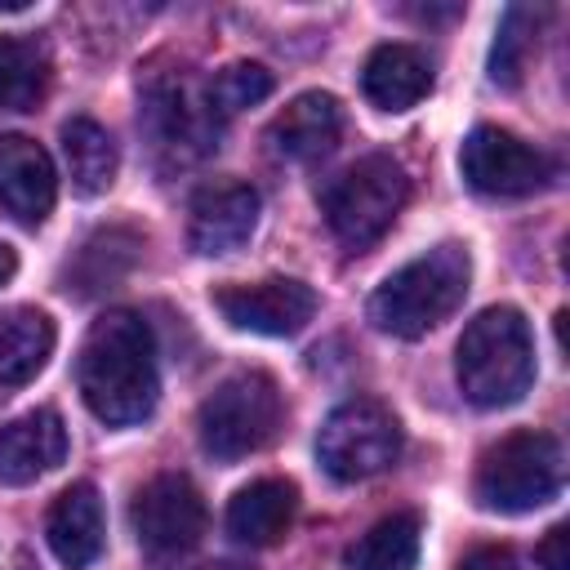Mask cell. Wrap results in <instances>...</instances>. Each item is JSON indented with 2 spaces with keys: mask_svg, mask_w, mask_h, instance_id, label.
I'll return each instance as SVG.
<instances>
[{
  "mask_svg": "<svg viewBox=\"0 0 570 570\" xmlns=\"http://www.w3.org/2000/svg\"><path fill=\"white\" fill-rule=\"evenodd\" d=\"M76 387L98 423L107 428L142 423L160 396L151 325L125 307L98 316L76 356Z\"/></svg>",
  "mask_w": 570,
  "mask_h": 570,
  "instance_id": "6da1fadb",
  "label": "cell"
},
{
  "mask_svg": "<svg viewBox=\"0 0 570 570\" xmlns=\"http://www.w3.org/2000/svg\"><path fill=\"white\" fill-rule=\"evenodd\" d=\"M472 281V254L459 240H441L396 267L374 294H370V321L374 330L392 338H419L436 330L463 298Z\"/></svg>",
  "mask_w": 570,
  "mask_h": 570,
  "instance_id": "7a4b0ae2",
  "label": "cell"
},
{
  "mask_svg": "<svg viewBox=\"0 0 570 570\" xmlns=\"http://www.w3.org/2000/svg\"><path fill=\"white\" fill-rule=\"evenodd\" d=\"M454 374L472 405H517L534 383V338L525 316L508 303L476 312L454 347Z\"/></svg>",
  "mask_w": 570,
  "mask_h": 570,
  "instance_id": "3957f363",
  "label": "cell"
},
{
  "mask_svg": "<svg viewBox=\"0 0 570 570\" xmlns=\"http://www.w3.org/2000/svg\"><path fill=\"white\" fill-rule=\"evenodd\" d=\"M561 481H566L561 441L539 428H517L481 454L472 490L485 512L521 517V512H534L548 499H557Z\"/></svg>",
  "mask_w": 570,
  "mask_h": 570,
  "instance_id": "277c9868",
  "label": "cell"
},
{
  "mask_svg": "<svg viewBox=\"0 0 570 570\" xmlns=\"http://www.w3.org/2000/svg\"><path fill=\"white\" fill-rule=\"evenodd\" d=\"M285 419V401L272 374L263 370H240L223 379L196 410V432L209 459L236 463L254 450H263Z\"/></svg>",
  "mask_w": 570,
  "mask_h": 570,
  "instance_id": "5b68a950",
  "label": "cell"
},
{
  "mask_svg": "<svg viewBox=\"0 0 570 570\" xmlns=\"http://www.w3.org/2000/svg\"><path fill=\"white\" fill-rule=\"evenodd\" d=\"M410 200V178L401 169V160L374 151L361 156L356 165H347L321 196L325 223L330 232L347 245V249H370L405 209Z\"/></svg>",
  "mask_w": 570,
  "mask_h": 570,
  "instance_id": "8992f818",
  "label": "cell"
},
{
  "mask_svg": "<svg viewBox=\"0 0 570 570\" xmlns=\"http://www.w3.org/2000/svg\"><path fill=\"white\" fill-rule=\"evenodd\" d=\"M316 459L343 485L370 481L401 459V423L383 401H343L316 432Z\"/></svg>",
  "mask_w": 570,
  "mask_h": 570,
  "instance_id": "52a82bcc",
  "label": "cell"
},
{
  "mask_svg": "<svg viewBox=\"0 0 570 570\" xmlns=\"http://www.w3.org/2000/svg\"><path fill=\"white\" fill-rule=\"evenodd\" d=\"M459 169H463L472 191L503 196V200L534 196V191L552 187V178H557V160L548 151L530 147L525 138H517V134H508L499 125H476L463 138Z\"/></svg>",
  "mask_w": 570,
  "mask_h": 570,
  "instance_id": "ba28073f",
  "label": "cell"
},
{
  "mask_svg": "<svg viewBox=\"0 0 570 570\" xmlns=\"http://www.w3.org/2000/svg\"><path fill=\"white\" fill-rule=\"evenodd\" d=\"M142 125L174 160H196L218 142V111L200 80L156 76L142 89Z\"/></svg>",
  "mask_w": 570,
  "mask_h": 570,
  "instance_id": "9c48e42d",
  "label": "cell"
},
{
  "mask_svg": "<svg viewBox=\"0 0 570 570\" xmlns=\"http://www.w3.org/2000/svg\"><path fill=\"white\" fill-rule=\"evenodd\" d=\"M129 521H134V534H138L142 552H151V557H183V552H191L200 543L209 517H205V499L191 485V476L160 472V476H151L134 494Z\"/></svg>",
  "mask_w": 570,
  "mask_h": 570,
  "instance_id": "30bf717a",
  "label": "cell"
},
{
  "mask_svg": "<svg viewBox=\"0 0 570 570\" xmlns=\"http://www.w3.org/2000/svg\"><path fill=\"white\" fill-rule=\"evenodd\" d=\"M214 307L232 330L263 334V338H289L316 316V289L294 276H267L254 285H218Z\"/></svg>",
  "mask_w": 570,
  "mask_h": 570,
  "instance_id": "8fae6325",
  "label": "cell"
},
{
  "mask_svg": "<svg viewBox=\"0 0 570 570\" xmlns=\"http://www.w3.org/2000/svg\"><path fill=\"white\" fill-rule=\"evenodd\" d=\"M258 191L249 183H209L191 196V218H187V245L205 258L236 254L254 227H258Z\"/></svg>",
  "mask_w": 570,
  "mask_h": 570,
  "instance_id": "7c38bea8",
  "label": "cell"
},
{
  "mask_svg": "<svg viewBox=\"0 0 570 570\" xmlns=\"http://www.w3.org/2000/svg\"><path fill=\"white\" fill-rule=\"evenodd\" d=\"M58 200V174L49 151L27 134L0 138V209L27 227L45 223Z\"/></svg>",
  "mask_w": 570,
  "mask_h": 570,
  "instance_id": "4fadbf2b",
  "label": "cell"
},
{
  "mask_svg": "<svg viewBox=\"0 0 570 570\" xmlns=\"http://www.w3.org/2000/svg\"><path fill=\"white\" fill-rule=\"evenodd\" d=\"M67 459L58 410H27L0 428V485H31Z\"/></svg>",
  "mask_w": 570,
  "mask_h": 570,
  "instance_id": "5bb4252c",
  "label": "cell"
},
{
  "mask_svg": "<svg viewBox=\"0 0 570 570\" xmlns=\"http://www.w3.org/2000/svg\"><path fill=\"white\" fill-rule=\"evenodd\" d=\"M338 134H343V107L334 94H321V89L298 94L267 125V142L285 160H321L338 147Z\"/></svg>",
  "mask_w": 570,
  "mask_h": 570,
  "instance_id": "9a60e30c",
  "label": "cell"
},
{
  "mask_svg": "<svg viewBox=\"0 0 570 570\" xmlns=\"http://www.w3.org/2000/svg\"><path fill=\"white\" fill-rule=\"evenodd\" d=\"M294 512H298V485L285 476H258L232 494L227 534L249 548H272L294 525Z\"/></svg>",
  "mask_w": 570,
  "mask_h": 570,
  "instance_id": "2e32d148",
  "label": "cell"
},
{
  "mask_svg": "<svg viewBox=\"0 0 570 570\" xmlns=\"http://www.w3.org/2000/svg\"><path fill=\"white\" fill-rule=\"evenodd\" d=\"M45 534H49V548L53 557L67 566V570H89L102 552V539H107V525H102V499L89 481H76L67 485L53 508H49V521H45Z\"/></svg>",
  "mask_w": 570,
  "mask_h": 570,
  "instance_id": "e0dca14e",
  "label": "cell"
},
{
  "mask_svg": "<svg viewBox=\"0 0 570 570\" xmlns=\"http://www.w3.org/2000/svg\"><path fill=\"white\" fill-rule=\"evenodd\" d=\"M432 89V67L414 45H379L365 67H361V94L379 107V111H410L428 98Z\"/></svg>",
  "mask_w": 570,
  "mask_h": 570,
  "instance_id": "ac0fdd59",
  "label": "cell"
},
{
  "mask_svg": "<svg viewBox=\"0 0 570 570\" xmlns=\"http://www.w3.org/2000/svg\"><path fill=\"white\" fill-rule=\"evenodd\" d=\"M53 321L40 307L0 312V387L31 383L53 356Z\"/></svg>",
  "mask_w": 570,
  "mask_h": 570,
  "instance_id": "d6986e66",
  "label": "cell"
},
{
  "mask_svg": "<svg viewBox=\"0 0 570 570\" xmlns=\"http://www.w3.org/2000/svg\"><path fill=\"white\" fill-rule=\"evenodd\" d=\"M62 160L80 196H102L116 183V165H120L111 134L89 116H71L62 125Z\"/></svg>",
  "mask_w": 570,
  "mask_h": 570,
  "instance_id": "ffe728a7",
  "label": "cell"
},
{
  "mask_svg": "<svg viewBox=\"0 0 570 570\" xmlns=\"http://www.w3.org/2000/svg\"><path fill=\"white\" fill-rule=\"evenodd\" d=\"M419 543H423L419 517H414V512H392V517L374 521V525L347 548V566H352V570H414Z\"/></svg>",
  "mask_w": 570,
  "mask_h": 570,
  "instance_id": "44dd1931",
  "label": "cell"
},
{
  "mask_svg": "<svg viewBox=\"0 0 570 570\" xmlns=\"http://www.w3.org/2000/svg\"><path fill=\"white\" fill-rule=\"evenodd\" d=\"M49 89V58L36 40L0 36V111H31Z\"/></svg>",
  "mask_w": 570,
  "mask_h": 570,
  "instance_id": "7402d4cb",
  "label": "cell"
},
{
  "mask_svg": "<svg viewBox=\"0 0 570 570\" xmlns=\"http://www.w3.org/2000/svg\"><path fill=\"white\" fill-rule=\"evenodd\" d=\"M539 22H543V9H530V4L503 9V22H499L494 49H490V80L494 85H503V89L521 85L525 67H530V53L539 45Z\"/></svg>",
  "mask_w": 570,
  "mask_h": 570,
  "instance_id": "603a6c76",
  "label": "cell"
},
{
  "mask_svg": "<svg viewBox=\"0 0 570 570\" xmlns=\"http://www.w3.org/2000/svg\"><path fill=\"white\" fill-rule=\"evenodd\" d=\"M134 249H138V240L129 232H120V227L98 232V236L85 240V249L76 258V272L67 281H76V294H94V289L111 285L134 263Z\"/></svg>",
  "mask_w": 570,
  "mask_h": 570,
  "instance_id": "cb8c5ba5",
  "label": "cell"
},
{
  "mask_svg": "<svg viewBox=\"0 0 570 570\" xmlns=\"http://www.w3.org/2000/svg\"><path fill=\"white\" fill-rule=\"evenodd\" d=\"M205 94L223 120V116H236V111L263 102L272 94V71L263 62H227L223 71H214V80H205Z\"/></svg>",
  "mask_w": 570,
  "mask_h": 570,
  "instance_id": "d4e9b609",
  "label": "cell"
},
{
  "mask_svg": "<svg viewBox=\"0 0 570 570\" xmlns=\"http://www.w3.org/2000/svg\"><path fill=\"white\" fill-rule=\"evenodd\" d=\"M539 566L543 570H570V557H566V525H552L548 534H543V543H539Z\"/></svg>",
  "mask_w": 570,
  "mask_h": 570,
  "instance_id": "484cf974",
  "label": "cell"
},
{
  "mask_svg": "<svg viewBox=\"0 0 570 570\" xmlns=\"http://www.w3.org/2000/svg\"><path fill=\"white\" fill-rule=\"evenodd\" d=\"M463 570H521V566H517L512 552H503V548H481V552H472V557L463 561Z\"/></svg>",
  "mask_w": 570,
  "mask_h": 570,
  "instance_id": "4316f807",
  "label": "cell"
},
{
  "mask_svg": "<svg viewBox=\"0 0 570 570\" xmlns=\"http://www.w3.org/2000/svg\"><path fill=\"white\" fill-rule=\"evenodd\" d=\"M13 272H18V254L0 240V285H9V281H13Z\"/></svg>",
  "mask_w": 570,
  "mask_h": 570,
  "instance_id": "83f0119b",
  "label": "cell"
},
{
  "mask_svg": "<svg viewBox=\"0 0 570 570\" xmlns=\"http://www.w3.org/2000/svg\"><path fill=\"white\" fill-rule=\"evenodd\" d=\"M200 570H245V566H232V561H218V566H200Z\"/></svg>",
  "mask_w": 570,
  "mask_h": 570,
  "instance_id": "f1b7e54d",
  "label": "cell"
},
{
  "mask_svg": "<svg viewBox=\"0 0 570 570\" xmlns=\"http://www.w3.org/2000/svg\"><path fill=\"white\" fill-rule=\"evenodd\" d=\"M18 570H36V566H27V561H22V566H18Z\"/></svg>",
  "mask_w": 570,
  "mask_h": 570,
  "instance_id": "f546056e",
  "label": "cell"
}]
</instances>
